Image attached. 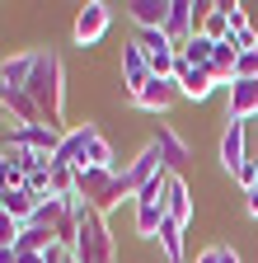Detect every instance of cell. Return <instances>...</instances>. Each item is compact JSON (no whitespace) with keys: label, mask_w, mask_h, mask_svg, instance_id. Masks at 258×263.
I'll return each instance as SVG.
<instances>
[{"label":"cell","mask_w":258,"mask_h":263,"mask_svg":"<svg viewBox=\"0 0 258 263\" xmlns=\"http://www.w3.org/2000/svg\"><path fill=\"white\" fill-rule=\"evenodd\" d=\"M197 263H221V245H211V249H202V254H197Z\"/></svg>","instance_id":"31"},{"label":"cell","mask_w":258,"mask_h":263,"mask_svg":"<svg viewBox=\"0 0 258 263\" xmlns=\"http://www.w3.org/2000/svg\"><path fill=\"white\" fill-rule=\"evenodd\" d=\"M221 10H225V19H230V33L249 28V14H244V5H240V0H221Z\"/></svg>","instance_id":"26"},{"label":"cell","mask_w":258,"mask_h":263,"mask_svg":"<svg viewBox=\"0 0 258 263\" xmlns=\"http://www.w3.org/2000/svg\"><path fill=\"white\" fill-rule=\"evenodd\" d=\"M174 80H178L183 99H211V94H216V80H211V71H207V66H202V71H192V66H183V61H178Z\"/></svg>","instance_id":"15"},{"label":"cell","mask_w":258,"mask_h":263,"mask_svg":"<svg viewBox=\"0 0 258 263\" xmlns=\"http://www.w3.org/2000/svg\"><path fill=\"white\" fill-rule=\"evenodd\" d=\"M28 76H33V52H19L0 61V89H24Z\"/></svg>","instance_id":"18"},{"label":"cell","mask_w":258,"mask_h":263,"mask_svg":"<svg viewBox=\"0 0 258 263\" xmlns=\"http://www.w3.org/2000/svg\"><path fill=\"white\" fill-rule=\"evenodd\" d=\"M225 104H230V118L235 122L258 118V80H235L230 94H225Z\"/></svg>","instance_id":"12"},{"label":"cell","mask_w":258,"mask_h":263,"mask_svg":"<svg viewBox=\"0 0 258 263\" xmlns=\"http://www.w3.org/2000/svg\"><path fill=\"white\" fill-rule=\"evenodd\" d=\"M28 99L38 104L43 122L61 132V113H66V66L56 52H33V76H28Z\"/></svg>","instance_id":"1"},{"label":"cell","mask_w":258,"mask_h":263,"mask_svg":"<svg viewBox=\"0 0 258 263\" xmlns=\"http://www.w3.org/2000/svg\"><path fill=\"white\" fill-rule=\"evenodd\" d=\"M221 164L230 174H240L244 164H249V122H225V132H221Z\"/></svg>","instance_id":"8"},{"label":"cell","mask_w":258,"mask_h":263,"mask_svg":"<svg viewBox=\"0 0 258 263\" xmlns=\"http://www.w3.org/2000/svg\"><path fill=\"white\" fill-rule=\"evenodd\" d=\"M56 245V235L52 230H38V226H19V240H14V249H24V254H47Z\"/></svg>","instance_id":"21"},{"label":"cell","mask_w":258,"mask_h":263,"mask_svg":"<svg viewBox=\"0 0 258 263\" xmlns=\"http://www.w3.org/2000/svg\"><path fill=\"white\" fill-rule=\"evenodd\" d=\"M132 43L146 52V61H150V76L169 80V76L178 71V43H169V33H165V28H141Z\"/></svg>","instance_id":"4"},{"label":"cell","mask_w":258,"mask_h":263,"mask_svg":"<svg viewBox=\"0 0 258 263\" xmlns=\"http://www.w3.org/2000/svg\"><path fill=\"white\" fill-rule=\"evenodd\" d=\"M127 14H132L136 33H141V28H165V24H169V0H132Z\"/></svg>","instance_id":"16"},{"label":"cell","mask_w":258,"mask_h":263,"mask_svg":"<svg viewBox=\"0 0 258 263\" xmlns=\"http://www.w3.org/2000/svg\"><path fill=\"white\" fill-rule=\"evenodd\" d=\"M178 99H183V89H178V80H174V76H169V80L150 76V85L132 99V104H136V108H146V113H169Z\"/></svg>","instance_id":"10"},{"label":"cell","mask_w":258,"mask_h":263,"mask_svg":"<svg viewBox=\"0 0 258 263\" xmlns=\"http://www.w3.org/2000/svg\"><path fill=\"white\" fill-rule=\"evenodd\" d=\"M211 57H216V43L207 38V33H192V38L178 47V61L183 66H192V71H202V66H211Z\"/></svg>","instance_id":"19"},{"label":"cell","mask_w":258,"mask_h":263,"mask_svg":"<svg viewBox=\"0 0 258 263\" xmlns=\"http://www.w3.org/2000/svg\"><path fill=\"white\" fill-rule=\"evenodd\" d=\"M85 170H117V155H113V146H108L104 132L89 141V164H85Z\"/></svg>","instance_id":"23"},{"label":"cell","mask_w":258,"mask_h":263,"mask_svg":"<svg viewBox=\"0 0 258 263\" xmlns=\"http://www.w3.org/2000/svg\"><path fill=\"white\" fill-rule=\"evenodd\" d=\"M61 221H66V202H61V197H43L28 226H38V230H52V235H56V226H61Z\"/></svg>","instance_id":"20"},{"label":"cell","mask_w":258,"mask_h":263,"mask_svg":"<svg viewBox=\"0 0 258 263\" xmlns=\"http://www.w3.org/2000/svg\"><path fill=\"white\" fill-rule=\"evenodd\" d=\"M75 263H113V230L108 216L94 212L89 202L75 207V245H71Z\"/></svg>","instance_id":"2"},{"label":"cell","mask_w":258,"mask_h":263,"mask_svg":"<svg viewBox=\"0 0 258 263\" xmlns=\"http://www.w3.org/2000/svg\"><path fill=\"white\" fill-rule=\"evenodd\" d=\"M155 146H160V160H165V170H174V174H178V164L188 160V141L178 137L169 122H160V127H155Z\"/></svg>","instance_id":"14"},{"label":"cell","mask_w":258,"mask_h":263,"mask_svg":"<svg viewBox=\"0 0 258 263\" xmlns=\"http://www.w3.org/2000/svg\"><path fill=\"white\" fill-rule=\"evenodd\" d=\"M146 85H150V61H146V52H141L136 43H127V47H122V89L136 99Z\"/></svg>","instance_id":"11"},{"label":"cell","mask_w":258,"mask_h":263,"mask_svg":"<svg viewBox=\"0 0 258 263\" xmlns=\"http://www.w3.org/2000/svg\"><path fill=\"white\" fill-rule=\"evenodd\" d=\"M61 137H66V132H56V127H47V122H24V127H10V132H5L10 146H28V151H38V155H47V160L56 155Z\"/></svg>","instance_id":"6"},{"label":"cell","mask_w":258,"mask_h":263,"mask_svg":"<svg viewBox=\"0 0 258 263\" xmlns=\"http://www.w3.org/2000/svg\"><path fill=\"white\" fill-rule=\"evenodd\" d=\"M235 179H240V188H244V193H253V188H258V160H249Z\"/></svg>","instance_id":"28"},{"label":"cell","mask_w":258,"mask_h":263,"mask_svg":"<svg viewBox=\"0 0 258 263\" xmlns=\"http://www.w3.org/2000/svg\"><path fill=\"white\" fill-rule=\"evenodd\" d=\"M75 193L104 216L117 202H132V197H127V183H122V170H75Z\"/></svg>","instance_id":"3"},{"label":"cell","mask_w":258,"mask_h":263,"mask_svg":"<svg viewBox=\"0 0 258 263\" xmlns=\"http://www.w3.org/2000/svg\"><path fill=\"white\" fill-rule=\"evenodd\" d=\"M14 240H19V221H10L0 212V245H14Z\"/></svg>","instance_id":"29"},{"label":"cell","mask_w":258,"mask_h":263,"mask_svg":"<svg viewBox=\"0 0 258 263\" xmlns=\"http://www.w3.org/2000/svg\"><path fill=\"white\" fill-rule=\"evenodd\" d=\"M165 212H169V221H174V226H183V230H188V221H192V197H188V183H183V174H174V170H169Z\"/></svg>","instance_id":"13"},{"label":"cell","mask_w":258,"mask_h":263,"mask_svg":"<svg viewBox=\"0 0 258 263\" xmlns=\"http://www.w3.org/2000/svg\"><path fill=\"white\" fill-rule=\"evenodd\" d=\"M24 188L33 193V197H56V188H52V164H43V170H33L24 179Z\"/></svg>","instance_id":"25"},{"label":"cell","mask_w":258,"mask_h":263,"mask_svg":"<svg viewBox=\"0 0 258 263\" xmlns=\"http://www.w3.org/2000/svg\"><path fill=\"white\" fill-rule=\"evenodd\" d=\"M202 33H207L211 43H225V38H230V19H225L221 5H211V10L202 14Z\"/></svg>","instance_id":"24"},{"label":"cell","mask_w":258,"mask_h":263,"mask_svg":"<svg viewBox=\"0 0 258 263\" xmlns=\"http://www.w3.org/2000/svg\"><path fill=\"white\" fill-rule=\"evenodd\" d=\"M38 202H43V197H33L28 188H19V193H0V212H5L10 221H19V226H28V221H33Z\"/></svg>","instance_id":"17"},{"label":"cell","mask_w":258,"mask_h":263,"mask_svg":"<svg viewBox=\"0 0 258 263\" xmlns=\"http://www.w3.org/2000/svg\"><path fill=\"white\" fill-rule=\"evenodd\" d=\"M94 137H99V127H94V122L71 127L66 137H61V146H56L52 164H61V170H85V164H89V141H94Z\"/></svg>","instance_id":"5"},{"label":"cell","mask_w":258,"mask_h":263,"mask_svg":"<svg viewBox=\"0 0 258 263\" xmlns=\"http://www.w3.org/2000/svg\"><path fill=\"white\" fill-rule=\"evenodd\" d=\"M221 263H240V254H235L230 245H221Z\"/></svg>","instance_id":"32"},{"label":"cell","mask_w":258,"mask_h":263,"mask_svg":"<svg viewBox=\"0 0 258 263\" xmlns=\"http://www.w3.org/2000/svg\"><path fill=\"white\" fill-rule=\"evenodd\" d=\"M160 249H165L169 263H183V226H174V221L160 226Z\"/></svg>","instance_id":"22"},{"label":"cell","mask_w":258,"mask_h":263,"mask_svg":"<svg viewBox=\"0 0 258 263\" xmlns=\"http://www.w3.org/2000/svg\"><path fill=\"white\" fill-rule=\"evenodd\" d=\"M230 38H235V47H240V52H258V33H253V24H249V28H240V33H230Z\"/></svg>","instance_id":"27"},{"label":"cell","mask_w":258,"mask_h":263,"mask_svg":"<svg viewBox=\"0 0 258 263\" xmlns=\"http://www.w3.org/2000/svg\"><path fill=\"white\" fill-rule=\"evenodd\" d=\"M155 174H165V160H160V146L150 141V146H146V151H141V155H136V160L127 164V170H122L127 197H136V193H141V188H146V183H150Z\"/></svg>","instance_id":"9"},{"label":"cell","mask_w":258,"mask_h":263,"mask_svg":"<svg viewBox=\"0 0 258 263\" xmlns=\"http://www.w3.org/2000/svg\"><path fill=\"white\" fill-rule=\"evenodd\" d=\"M47 263H75V254H71L66 245H52V249H47Z\"/></svg>","instance_id":"30"},{"label":"cell","mask_w":258,"mask_h":263,"mask_svg":"<svg viewBox=\"0 0 258 263\" xmlns=\"http://www.w3.org/2000/svg\"><path fill=\"white\" fill-rule=\"evenodd\" d=\"M108 24H113V10L104 5V0H89V5L75 14V28H71V38H75V47H94L108 33Z\"/></svg>","instance_id":"7"}]
</instances>
